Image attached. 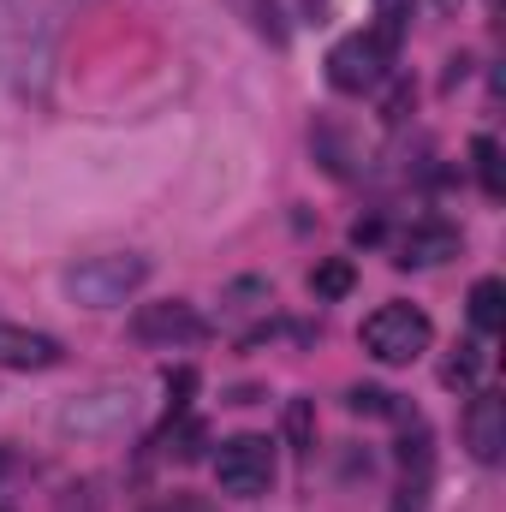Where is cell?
Segmentation results:
<instances>
[{
    "label": "cell",
    "mask_w": 506,
    "mask_h": 512,
    "mask_svg": "<svg viewBox=\"0 0 506 512\" xmlns=\"http://www.w3.org/2000/svg\"><path fill=\"white\" fill-rule=\"evenodd\" d=\"M358 340H364V352L376 358L381 370H405V364H417L423 352H429V340H435V322L417 310V304H381L364 316V328H358Z\"/></svg>",
    "instance_id": "6da1fadb"
},
{
    "label": "cell",
    "mask_w": 506,
    "mask_h": 512,
    "mask_svg": "<svg viewBox=\"0 0 506 512\" xmlns=\"http://www.w3.org/2000/svg\"><path fill=\"white\" fill-rule=\"evenodd\" d=\"M143 280H149V256L114 251V256H84L78 268H66L60 286H66V298L84 304V310H114V304H126Z\"/></svg>",
    "instance_id": "7a4b0ae2"
},
{
    "label": "cell",
    "mask_w": 506,
    "mask_h": 512,
    "mask_svg": "<svg viewBox=\"0 0 506 512\" xmlns=\"http://www.w3.org/2000/svg\"><path fill=\"white\" fill-rule=\"evenodd\" d=\"M131 417H137V393L131 387H90L78 399L60 405V435H78V441H96V435H126Z\"/></svg>",
    "instance_id": "3957f363"
},
{
    "label": "cell",
    "mask_w": 506,
    "mask_h": 512,
    "mask_svg": "<svg viewBox=\"0 0 506 512\" xmlns=\"http://www.w3.org/2000/svg\"><path fill=\"white\" fill-rule=\"evenodd\" d=\"M387 66H393V42H381L376 30H358V36H346V42L328 48V84L340 96H370V90H381Z\"/></svg>",
    "instance_id": "277c9868"
},
{
    "label": "cell",
    "mask_w": 506,
    "mask_h": 512,
    "mask_svg": "<svg viewBox=\"0 0 506 512\" xmlns=\"http://www.w3.org/2000/svg\"><path fill=\"white\" fill-rule=\"evenodd\" d=\"M215 483H221V495H233V501L268 495V483H274V447H268V435H233V441H221V453H215Z\"/></svg>",
    "instance_id": "5b68a950"
},
{
    "label": "cell",
    "mask_w": 506,
    "mask_h": 512,
    "mask_svg": "<svg viewBox=\"0 0 506 512\" xmlns=\"http://www.w3.org/2000/svg\"><path fill=\"white\" fill-rule=\"evenodd\" d=\"M131 340H137V346H161V352H173V346H197V340H209V322L197 316V304L161 298V304H137V316H131Z\"/></svg>",
    "instance_id": "8992f818"
},
{
    "label": "cell",
    "mask_w": 506,
    "mask_h": 512,
    "mask_svg": "<svg viewBox=\"0 0 506 512\" xmlns=\"http://www.w3.org/2000/svg\"><path fill=\"white\" fill-rule=\"evenodd\" d=\"M459 435H465V447H471L477 465H501L506 459V399L495 387L471 393V405L459 417Z\"/></svg>",
    "instance_id": "52a82bcc"
},
{
    "label": "cell",
    "mask_w": 506,
    "mask_h": 512,
    "mask_svg": "<svg viewBox=\"0 0 506 512\" xmlns=\"http://www.w3.org/2000/svg\"><path fill=\"white\" fill-rule=\"evenodd\" d=\"M465 251V233L459 227H447V221H417L405 239H399V268H441V262H453V256Z\"/></svg>",
    "instance_id": "ba28073f"
},
{
    "label": "cell",
    "mask_w": 506,
    "mask_h": 512,
    "mask_svg": "<svg viewBox=\"0 0 506 512\" xmlns=\"http://www.w3.org/2000/svg\"><path fill=\"white\" fill-rule=\"evenodd\" d=\"M60 358H66V346H60L54 334L0 322V370H54Z\"/></svg>",
    "instance_id": "9c48e42d"
},
{
    "label": "cell",
    "mask_w": 506,
    "mask_h": 512,
    "mask_svg": "<svg viewBox=\"0 0 506 512\" xmlns=\"http://www.w3.org/2000/svg\"><path fill=\"white\" fill-rule=\"evenodd\" d=\"M471 328H477V334H501L506 328V286L495 274H483V280L471 286Z\"/></svg>",
    "instance_id": "30bf717a"
},
{
    "label": "cell",
    "mask_w": 506,
    "mask_h": 512,
    "mask_svg": "<svg viewBox=\"0 0 506 512\" xmlns=\"http://www.w3.org/2000/svg\"><path fill=\"white\" fill-rule=\"evenodd\" d=\"M352 286H358V274H352V262H346V256H328V262H316V268H310V292H316V298H328V304H334V298H346Z\"/></svg>",
    "instance_id": "8fae6325"
},
{
    "label": "cell",
    "mask_w": 506,
    "mask_h": 512,
    "mask_svg": "<svg viewBox=\"0 0 506 512\" xmlns=\"http://www.w3.org/2000/svg\"><path fill=\"white\" fill-rule=\"evenodd\" d=\"M471 161H477V185L489 197H506V167H501V143L495 137H477L471 143Z\"/></svg>",
    "instance_id": "7c38bea8"
},
{
    "label": "cell",
    "mask_w": 506,
    "mask_h": 512,
    "mask_svg": "<svg viewBox=\"0 0 506 512\" xmlns=\"http://www.w3.org/2000/svg\"><path fill=\"white\" fill-rule=\"evenodd\" d=\"M346 411H358V417H405V405H393L387 387H352L346 393Z\"/></svg>",
    "instance_id": "4fadbf2b"
},
{
    "label": "cell",
    "mask_w": 506,
    "mask_h": 512,
    "mask_svg": "<svg viewBox=\"0 0 506 512\" xmlns=\"http://www.w3.org/2000/svg\"><path fill=\"white\" fill-rule=\"evenodd\" d=\"M286 441H292L298 453L316 447V411H310V399H292V405H286Z\"/></svg>",
    "instance_id": "5bb4252c"
},
{
    "label": "cell",
    "mask_w": 506,
    "mask_h": 512,
    "mask_svg": "<svg viewBox=\"0 0 506 512\" xmlns=\"http://www.w3.org/2000/svg\"><path fill=\"white\" fill-rule=\"evenodd\" d=\"M477 376H483V352H477V346H459V352L441 364V382L447 387H471Z\"/></svg>",
    "instance_id": "9a60e30c"
},
{
    "label": "cell",
    "mask_w": 506,
    "mask_h": 512,
    "mask_svg": "<svg viewBox=\"0 0 506 512\" xmlns=\"http://www.w3.org/2000/svg\"><path fill=\"white\" fill-rule=\"evenodd\" d=\"M167 441H173V453H179V459H197V453H203V441H209V429H203L197 417H179V435L167 429Z\"/></svg>",
    "instance_id": "2e32d148"
},
{
    "label": "cell",
    "mask_w": 506,
    "mask_h": 512,
    "mask_svg": "<svg viewBox=\"0 0 506 512\" xmlns=\"http://www.w3.org/2000/svg\"><path fill=\"white\" fill-rule=\"evenodd\" d=\"M18 48V0H0V66L12 60Z\"/></svg>",
    "instance_id": "e0dca14e"
},
{
    "label": "cell",
    "mask_w": 506,
    "mask_h": 512,
    "mask_svg": "<svg viewBox=\"0 0 506 512\" xmlns=\"http://www.w3.org/2000/svg\"><path fill=\"white\" fill-rule=\"evenodd\" d=\"M423 507H429V477H405V489H399L393 512H423Z\"/></svg>",
    "instance_id": "ac0fdd59"
},
{
    "label": "cell",
    "mask_w": 506,
    "mask_h": 512,
    "mask_svg": "<svg viewBox=\"0 0 506 512\" xmlns=\"http://www.w3.org/2000/svg\"><path fill=\"white\" fill-rule=\"evenodd\" d=\"M60 512H102V501H96V489L84 483V489H66V495H60Z\"/></svg>",
    "instance_id": "d6986e66"
},
{
    "label": "cell",
    "mask_w": 506,
    "mask_h": 512,
    "mask_svg": "<svg viewBox=\"0 0 506 512\" xmlns=\"http://www.w3.org/2000/svg\"><path fill=\"white\" fill-rule=\"evenodd\" d=\"M191 387H197V370H167V393H173V411L191 399Z\"/></svg>",
    "instance_id": "ffe728a7"
},
{
    "label": "cell",
    "mask_w": 506,
    "mask_h": 512,
    "mask_svg": "<svg viewBox=\"0 0 506 512\" xmlns=\"http://www.w3.org/2000/svg\"><path fill=\"white\" fill-rule=\"evenodd\" d=\"M465 72H471V60H465V54H453V60H447V90H453V84H459Z\"/></svg>",
    "instance_id": "44dd1931"
},
{
    "label": "cell",
    "mask_w": 506,
    "mask_h": 512,
    "mask_svg": "<svg viewBox=\"0 0 506 512\" xmlns=\"http://www.w3.org/2000/svg\"><path fill=\"white\" fill-rule=\"evenodd\" d=\"M435 6H441V12H459V6H465V0H435Z\"/></svg>",
    "instance_id": "7402d4cb"
},
{
    "label": "cell",
    "mask_w": 506,
    "mask_h": 512,
    "mask_svg": "<svg viewBox=\"0 0 506 512\" xmlns=\"http://www.w3.org/2000/svg\"><path fill=\"white\" fill-rule=\"evenodd\" d=\"M0 477H6V453H0Z\"/></svg>",
    "instance_id": "603a6c76"
},
{
    "label": "cell",
    "mask_w": 506,
    "mask_h": 512,
    "mask_svg": "<svg viewBox=\"0 0 506 512\" xmlns=\"http://www.w3.org/2000/svg\"><path fill=\"white\" fill-rule=\"evenodd\" d=\"M0 512H6V507H0Z\"/></svg>",
    "instance_id": "cb8c5ba5"
}]
</instances>
